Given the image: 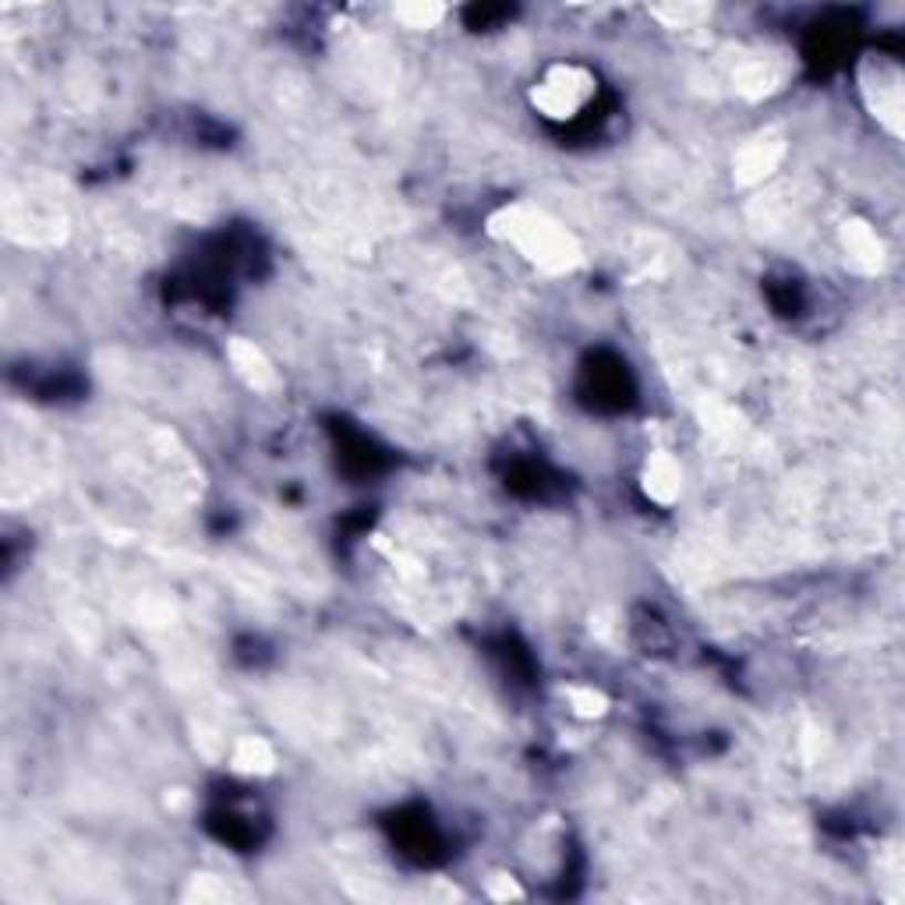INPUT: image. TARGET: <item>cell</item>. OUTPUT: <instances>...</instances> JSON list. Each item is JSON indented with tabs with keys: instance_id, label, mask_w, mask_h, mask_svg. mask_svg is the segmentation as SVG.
<instances>
[{
	"instance_id": "5",
	"label": "cell",
	"mask_w": 905,
	"mask_h": 905,
	"mask_svg": "<svg viewBox=\"0 0 905 905\" xmlns=\"http://www.w3.org/2000/svg\"><path fill=\"white\" fill-rule=\"evenodd\" d=\"M842 245L849 251V259H853L860 269H866V273H874V269L881 266V259H884V245H881L877 230L871 223H860V220L845 223L842 227Z\"/></svg>"
},
{
	"instance_id": "8",
	"label": "cell",
	"mask_w": 905,
	"mask_h": 905,
	"mask_svg": "<svg viewBox=\"0 0 905 905\" xmlns=\"http://www.w3.org/2000/svg\"><path fill=\"white\" fill-rule=\"evenodd\" d=\"M393 18L404 29H436L446 18V8L443 4H425V0H407V4L393 8Z\"/></svg>"
},
{
	"instance_id": "4",
	"label": "cell",
	"mask_w": 905,
	"mask_h": 905,
	"mask_svg": "<svg viewBox=\"0 0 905 905\" xmlns=\"http://www.w3.org/2000/svg\"><path fill=\"white\" fill-rule=\"evenodd\" d=\"M230 768L238 774H273L277 771V750L262 736H241L230 750Z\"/></svg>"
},
{
	"instance_id": "6",
	"label": "cell",
	"mask_w": 905,
	"mask_h": 905,
	"mask_svg": "<svg viewBox=\"0 0 905 905\" xmlns=\"http://www.w3.org/2000/svg\"><path fill=\"white\" fill-rule=\"evenodd\" d=\"M778 159H782V146H778V142H771V138H757V142H750V146L739 149V156H736V177L747 180V185H753V180L768 177L778 167Z\"/></svg>"
},
{
	"instance_id": "3",
	"label": "cell",
	"mask_w": 905,
	"mask_h": 905,
	"mask_svg": "<svg viewBox=\"0 0 905 905\" xmlns=\"http://www.w3.org/2000/svg\"><path fill=\"white\" fill-rule=\"evenodd\" d=\"M641 485H644V496L658 506H673L683 492V467L668 457V452H655L647 464H644V475H641Z\"/></svg>"
},
{
	"instance_id": "10",
	"label": "cell",
	"mask_w": 905,
	"mask_h": 905,
	"mask_svg": "<svg viewBox=\"0 0 905 905\" xmlns=\"http://www.w3.org/2000/svg\"><path fill=\"white\" fill-rule=\"evenodd\" d=\"M488 895H492L496 902H510V898H523V888L513 881V877H488Z\"/></svg>"
},
{
	"instance_id": "9",
	"label": "cell",
	"mask_w": 905,
	"mask_h": 905,
	"mask_svg": "<svg viewBox=\"0 0 905 905\" xmlns=\"http://www.w3.org/2000/svg\"><path fill=\"white\" fill-rule=\"evenodd\" d=\"M566 704H570V711L573 715H581V718H602L608 711V697L602 690H594V686H584V683H573L566 686Z\"/></svg>"
},
{
	"instance_id": "1",
	"label": "cell",
	"mask_w": 905,
	"mask_h": 905,
	"mask_svg": "<svg viewBox=\"0 0 905 905\" xmlns=\"http://www.w3.org/2000/svg\"><path fill=\"white\" fill-rule=\"evenodd\" d=\"M492 233L506 245H513L538 269H549V273H566L584 259L573 233L534 206H506L492 220Z\"/></svg>"
},
{
	"instance_id": "2",
	"label": "cell",
	"mask_w": 905,
	"mask_h": 905,
	"mask_svg": "<svg viewBox=\"0 0 905 905\" xmlns=\"http://www.w3.org/2000/svg\"><path fill=\"white\" fill-rule=\"evenodd\" d=\"M594 96V79L587 75L584 67L576 64H559L552 67L545 79L534 82L531 89V103L538 114H545L552 121H570L587 106V100Z\"/></svg>"
},
{
	"instance_id": "7",
	"label": "cell",
	"mask_w": 905,
	"mask_h": 905,
	"mask_svg": "<svg viewBox=\"0 0 905 905\" xmlns=\"http://www.w3.org/2000/svg\"><path fill=\"white\" fill-rule=\"evenodd\" d=\"M230 357H233V365L241 368V375L248 378V383H256V386H269V383H273V368H269L266 354L256 347V343L238 340L230 347Z\"/></svg>"
}]
</instances>
